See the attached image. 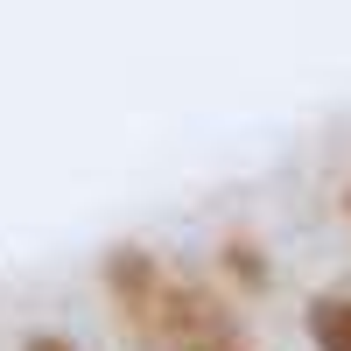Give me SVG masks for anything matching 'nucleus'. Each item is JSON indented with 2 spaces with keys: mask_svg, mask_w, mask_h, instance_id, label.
<instances>
[{
  "mask_svg": "<svg viewBox=\"0 0 351 351\" xmlns=\"http://www.w3.org/2000/svg\"><path fill=\"white\" fill-rule=\"evenodd\" d=\"M106 281H112V295H120V309H127V324L155 344V309H162V267L141 246H120L106 260Z\"/></svg>",
  "mask_w": 351,
  "mask_h": 351,
  "instance_id": "2",
  "label": "nucleus"
},
{
  "mask_svg": "<svg viewBox=\"0 0 351 351\" xmlns=\"http://www.w3.org/2000/svg\"><path fill=\"white\" fill-rule=\"evenodd\" d=\"M21 351H71V344H64V337H28Z\"/></svg>",
  "mask_w": 351,
  "mask_h": 351,
  "instance_id": "4",
  "label": "nucleus"
},
{
  "mask_svg": "<svg viewBox=\"0 0 351 351\" xmlns=\"http://www.w3.org/2000/svg\"><path fill=\"white\" fill-rule=\"evenodd\" d=\"M155 344L162 351H239V324L218 295H204L197 281L162 274V309H155Z\"/></svg>",
  "mask_w": 351,
  "mask_h": 351,
  "instance_id": "1",
  "label": "nucleus"
},
{
  "mask_svg": "<svg viewBox=\"0 0 351 351\" xmlns=\"http://www.w3.org/2000/svg\"><path fill=\"white\" fill-rule=\"evenodd\" d=\"M344 211H351V197H344Z\"/></svg>",
  "mask_w": 351,
  "mask_h": 351,
  "instance_id": "5",
  "label": "nucleus"
},
{
  "mask_svg": "<svg viewBox=\"0 0 351 351\" xmlns=\"http://www.w3.org/2000/svg\"><path fill=\"white\" fill-rule=\"evenodd\" d=\"M309 337H316V351H351V302L316 295L309 302Z\"/></svg>",
  "mask_w": 351,
  "mask_h": 351,
  "instance_id": "3",
  "label": "nucleus"
}]
</instances>
